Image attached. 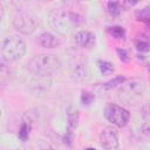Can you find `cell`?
<instances>
[{"label":"cell","mask_w":150,"mask_h":150,"mask_svg":"<svg viewBox=\"0 0 150 150\" xmlns=\"http://www.w3.org/2000/svg\"><path fill=\"white\" fill-rule=\"evenodd\" d=\"M83 19L80 14L66 9H53L48 14L50 27L59 34L66 35L82 23Z\"/></svg>","instance_id":"obj_1"},{"label":"cell","mask_w":150,"mask_h":150,"mask_svg":"<svg viewBox=\"0 0 150 150\" xmlns=\"http://www.w3.org/2000/svg\"><path fill=\"white\" fill-rule=\"evenodd\" d=\"M116 53H117V55H118V57H120L121 61L127 62L129 60V54H128L127 49H124V48H117L116 49Z\"/></svg>","instance_id":"obj_20"},{"label":"cell","mask_w":150,"mask_h":150,"mask_svg":"<svg viewBox=\"0 0 150 150\" xmlns=\"http://www.w3.org/2000/svg\"><path fill=\"white\" fill-rule=\"evenodd\" d=\"M79 117H80V115H79L77 109H75L73 107H69L67 109V132L64 136V142L68 144L71 143L73 134L76 130L77 124H79Z\"/></svg>","instance_id":"obj_8"},{"label":"cell","mask_w":150,"mask_h":150,"mask_svg":"<svg viewBox=\"0 0 150 150\" xmlns=\"http://www.w3.org/2000/svg\"><path fill=\"white\" fill-rule=\"evenodd\" d=\"M74 41L77 46H80L82 48H91V47H94V45L96 42V36L94 33H91L89 30L81 29L74 34Z\"/></svg>","instance_id":"obj_9"},{"label":"cell","mask_w":150,"mask_h":150,"mask_svg":"<svg viewBox=\"0 0 150 150\" xmlns=\"http://www.w3.org/2000/svg\"><path fill=\"white\" fill-rule=\"evenodd\" d=\"M141 150H150V141H148V142H145L143 145H142V148H141Z\"/></svg>","instance_id":"obj_22"},{"label":"cell","mask_w":150,"mask_h":150,"mask_svg":"<svg viewBox=\"0 0 150 150\" xmlns=\"http://www.w3.org/2000/svg\"><path fill=\"white\" fill-rule=\"evenodd\" d=\"M148 70H149V74H150V64L148 66Z\"/></svg>","instance_id":"obj_25"},{"label":"cell","mask_w":150,"mask_h":150,"mask_svg":"<svg viewBox=\"0 0 150 150\" xmlns=\"http://www.w3.org/2000/svg\"><path fill=\"white\" fill-rule=\"evenodd\" d=\"M135 45H136V48L138 52H148L150 49V45L143 40H137Z\"/></svg>","instance_id":"obj_19"},{"label":"cell","mask_w":150,"mask_h":150,"mask_svg":"<svg viewBox=\"0 0 150 150\" xmlns=\"http://www.w3.org/2000/svg\"><path fill=\"white\" fill-rule=\"evenodd\" d=\"M136 18L138 21L143 22L148 28H150V6H145L136 12Z\"/></svg>","instance_id":"obj_13"},{"label":"cell","mask_w":150,"mask_h":150,"mask_svg":"<svg viewBox=\"0 0 150 150\" xmlns=\"http://www.w3.org/2000/svg\"><path fill=\"white\" fill-rule=\"evenodd\" d=\"M71 79L76 82H83L89 77L88 68L84 63H75L71 67Z\"/></svg>","instance_id":"obj_11"},{"label":"cell","mask_w":150,"mask_h":150,"mask_svg":"<svg viewBox=\"0 0 150 150\" xmlns=\"http://www.w3.org/2000/svg\"><path fill=\"white\" fill-rule=\"evenodd\" d=\"M124 82H125V77H123V76H116V77L111 79L110 81L105 82V83L103 84V88H104V89H107V90H110V89L116 88L117 86L123 84Z\"/></svg>","instance_id":"obj_14"},{"label":"cell","mask_w":150,"mask_h":150,"mask_svg":"<svg viewBox=\"0 0 150 150\" xmlns=\"http://www.w3.org/2000/svg\"><path fill=\"white\" fill-rule=\"evenodd\" d=\"M104 117L116 128H123L128 124L130 120V114L129 111L118 104L115 103H109L104 108Z\"/></svg>","instance_id":"obj_5"},{"label":"cell","mask_w":150,"mask_h":150,"mask_svg":"<svg viewBox=\"0 0 150 150\" xmlns=\"http://www.w3.org/2000/svg\"><path fill=\"white\" fill-rule=\"evenodd\" d=\"M26 42L18 35H11L4 39L1 43V56L7 62H13L22 59L26 54Z\"/></svg>","instance_id":"obj_4"},{"label":"cell","mask_w":150,"mask_h":150,"mask_svg":"<svg viewBox=\"0 0 150 150\" xmlns=\"http://www.w3.org/2000/svg\"><path fill=\"white\" fill-rule=\"evenodd\" d=\"M30 130H32V123H30L29 121H26V120L22 121V123H21V125H20V128H19L18 137H19L22 142L27 141L28 137H29Z\"/></svg>","instance_id":"obj_12"},{"label":"cell","mask_w":150,"mask_h":150,"mask_svg":"<svg viewBox=\"0 0 150 150\" xmlns=\"http://www.w3.org/2000/svg\"><path fill=\"white\" fill-rule=\"evenodd\" d=\"M41 150H55L54 148H50V146H47V148H43V149H41Z\"/></svg>","instance_id":"obj_23"},{"label":"cell","mask_w":150,"mask_h":150,"mask_svg":"<svg viewBox=\"0 0 150 150\" xmlns=\"http://www.w3.org/2000/svg\"><path fill=\"white\" fill-rule=\"evenodd\" d=\"M61 62L54 54H38L32 57L27 63V69L35 76H50L59 71Z\"/></svg>","instance_id":"obj_2"},{"label":"cell","mask_w":150,"mask_h":150,"mask_svg":"<svg viewBox=\"0 0 150 150\" xmlns=\"http://www.w3.org/2000/svg\"><path fill=\"white\" fill-rule=\"evenodd\" d=\"M39 21L36 16H34L30 13H19L13 19V26L14 28L26 35L32 34L38 28Z\"/></svg>","instance_id":"obj_6"},{"label":"cell","mask_w":150,"mask_h":150,"mask_svg":"<svg viewBox=\"0 0 150 150\" xmlns=\"http://www.w3.org/2000/svg\"><path fill=\"white\" fill-rule=\"evenodd\" d=\"M36 42L43 47V48H48V49H52V48H55L60 45V41L56 39L55 35H53L52 33L49 32H45V33H41L38 39H36Z\"/></svg>","instance_id":"obj_10"},{"label":"cell","mask_w":150,"mask_h":150,"mask_svg":"<svg viewBox=\"0 0 150 150\" xmlns=\"http://www.w3.org/2000/svg\"><path fill=\"white\" fill-rule=\"evenodd\" d=\"M122 9H123L122 2H118V1H109V2H108V12H109L112 16L118 15Z\"/></svg>","instance_id":"obj_16"},{"label":"cell","mask_w":150,"mask_h":150,"mask_svg":"<svg viewBox=\"0 0 150 150\" xmlns=\"http://www.w3.org/2000/svg\"><path fill=\"white\" fill-rule=\"evenodd\" d=\"M142 116L146 120V121H150V101L146 102L143 108H142Z\"/></svg>","instance_id":"obj_21"},{"label":"cell","mask_w":150,"mask_h":150,"mask_svg":"<svg viewBox=\"0 0 150 150\" xmlns=\"http://www.w3.org/2000/svg\"><path fill=\"white\" fill-rule=\"evenodd\" d=\"M145 94V83L139 77H134L130 80H125L123 84H121L117 91V98L125 105H136L141 102L143 95Z\"/></svg>","instance_id":"obj_3"},{"label":"cell","mask_w":150,"mask_h":150,"mask_svg":"<svg viewBox=\"0 0 150 150\" xmlns=\"http://www.w3.org/2000/svg\"><path fill=\"white\" fill-rule=\"evenodd\" d=\"M98 69L101 71L102 75H110L114 71V66L112 63L108 62V61H98Z\"/></svg>","instance_id":"obj_17"},{"label":"cell","mask_w":150,"mask_h":150,"mask_svg":"<svg viewBox=\"0 0 150 150\" xmlns=\"http://www.w3.org/2000/svg\"><path fill=\"white\" fill-rule=\"evenodd\" d=\"M94 100H95L94 94H91V93H89V91H86V90H83V91L81 93V102H82V104L89 105V104L93 103Z\"/></svg>","instance_id":"obj_18"},{"label":"cell","mask_w":150,"mask_h":150,"mask_svg":"<svg viewBox=\"0 0 150 150\" xmlns=\"http://www.w3.org/2000/svg\"><path fill=\"white\" fill-rule=\"evenodd\" d=\"M84 150H96V149H94V148H88V149H84Z\"/></svg>","instance_id":"obj_24"},{"label":"cell","mask_w":150,"mask_h":150,"mask_svg":"<svg viewBox=\"0 0 150 150\" xmlns=\"http://www.w3.org/2000/svg\"><path fill=\"white\" fill-rule=\"evenodd\" d=\"M108 32H109V34H110L112 38H115V39L123 40V39L125 38V30H124V28L121 27V26L110 27V28L108 29Z\"/></svg>","instance_id":"obj_15"},{"label":"cell","mask_w":150,"mask_h":150,"mask_svg":"<svg viewBox=\"0 0 150 150\" xmlns=\"http://www.w3.org/2000/svg\"><path fill=\"white\" fill-rule=\"evenodd\" d=\"M100 144L104 150H116L120 145L118 130L114 125L104 127L100 132Z\"/></svg>","instance_id":"obj_7"}]
</instances>
